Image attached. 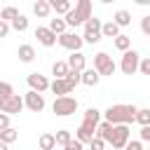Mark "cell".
Masks as SVG:
<instances>
[{
  "mask_svg": "<svg viewBox=\"0 0 150 150\" xmlns=\"http://www.w3.org/2000/svg\"><path fill=\"white\" fill-rule=\"evenodd\" d=\"M5 129H9V115L7 112L0 115V131H5Z\"/></svg>",
  "mask_w": 150,
  "mask_h": 150,
  "instance_id": "34",
  "label": "cell"
},
{
  "mask_svg": "<svg viewBox=\"0 0 150 150\" xmlns=\"http://www.w3.org/2000/svg\"><path fill=\"white\" fill-rule=\"evenodd\" d=\"M68 66H70V70H77V73H84L87 68V56L82 54V52H75V54H70L68 56Z\"/></svg>",
  "mask_w": 150,
  "mask_h": 150,
  "instance_id": "14",
  "label": "cell"
},
{
  "mask_svg": "<svg viewBox=\"0 0 150 150\" xmlns=\"http://www.w3.org/2000/svg\"><path fill=\"white\" fill-rule=\"evenodd\" d=\"M23 105H26V101H23L19 94H14V96H12V98H7V101H0V110H2V112H7V115H19Z\"/></svg>",
  "mask_w": 150,
  "mask_h": 150,
  "instance_id": "12",
  "label": "cell"
},
{
  "mask_svg": "<svg viewBox=\"0 0 150 150\" xmlns=\"http://www.w3.org/2000/svg\"><path fill=\"white\" fill-rule=\"evenodd\" d=\"M73 141H75V138H73V134H70L68 129H59V131H56V143H59V145L66 148V145L73 143Z\"/></svg>",
  "mask_w": 150,
  "mask_h": 150,
  "instance_id": "26",
  "label": "cell"
},
{
  "mask_svg": "<svg viewBox=\"0 0 150 150\" xmlns=\"http://www.w3.org/2000/svg\"><path fill=\"white\" fill-rule=\"evenodd\" d=\"M143 75H150V59H141V68H138Z\"/></svg>",
  "mask_w": 150,
  "mask_h": 150,
  "instance_id": "35",
  "label": "cell"
},
{
  "mask_svg": "<svg viewBox=\"0 0 150 150\" xmlns=\"http://www.w3.org/2000/svg\"><path fill=\"white\" fill-rule=\"evenodd\" d=\"M12 96H14L12 84H9V82H0V101H7V98H12Z\"/></svg>",
  "mask_w": 150,
  "mask_h": 150,
  "instance_id": "31",
  "label": "cell"
},
{
  "mask_svg": "<svg viewBox=\"0 0 150 150\" xmlns=\"http://www.w3.org/2000/svg\"><path fill=\"white\" fill-rule=\"evenodd\" d=\"M63 150H82V143H80V141H73V143H68Z\"/></svg>",
  "mask_w": 150,
  "mask_h": 150,
  "instance_id": "39",
  "label": "cell"
},
{
  "mask_svg": "<svg viewBox=\"0 0 150 150\" xmlns=\"http://www.w3.org/2000/svg\"><path fill=\"white\" fill-rule=\"evenodd\" d=\"M16 138H19V131L12 129V127L5 129V131H0V143H7V145H9V143H14Z\"/></svg>",
  "mask_w": 150,
  "mask_h": 150,
  "instance_id": "25",
  "label": "cell"
},
{
  "mask_svg": "<svg viewBox=\"0 0 150 150\" xmlns=\"http://www.w3.org/2000/svg\"><path fill=\"white\" fill-rule=\"evenodd\" d=\"M98 80H101V75H98L96 68H87V70L82 73V84H87V87H96Z\"/></svg>",
  "mask_w": 150,
  "mask_h": 150,
  "instance_id": "16",
  "label": "cell"
},
{
  "mask_svg": "<svg viewBox=\"0 0 150 150\" xmlns=\"http://www.w3.org/2000/svg\"><path fill=\"white\" fill-rule=\"evenodd\" d=\"M35 38H38V42L45 45V47H54V45L59 42V35H56L49 26H38V28H35Z\"/></svg>",
  "mask_w": 150,
  "mask_h": 150,
  "instance_id": "10",
  "label": "cell"
},
{
  "mask_svg": "<svg viewBox=\"0 0 150 150\" xmlns=\"http://www.w3.org/2000/svg\"><path fill=\"white\" fill-rule=\"evenodd\" d=\"M38 145H40V150H54V145H59L56 143V134H42Z\"/></svg>",
  "mask_w": 150,
  "mask_h": 150,
  "instance_id": "20",
  "label": "cell"
},
{
  "mask_svg": "<svg viewBox=\"0 0 150 150\" xmlns=\"http://www.w3.org/2000/svg\"><path fill=\"white\" fill-rule=\"evenodd\" d=\"M122 33H120V26L115 23V21H108V23H103V38H120Z\"/></svg>",
  "mask_w": 150,
  "mask_h": 150,
  "instance_id": "23",
  "label": "cell"
},
{
  "mask_svg": "<svg viewBox=\"0 0 150 150\" xmlns=\"http://www.w3.org/2000/svg\"><path fill=\"white\" fill-rule=\"evenodd\" d=\"M101 120V112L96 110V108H87L84 110V120H82V124L77 127V141L80 143H91L94 138H96V129H98V122Z\"/></svg>",
  "mask_w": 150,
  "mask_h": 150,
  "instance_id": "2",
  "label": "cell"
},
{
  "mask_svg": "<svg viewBox=\"0 0 150 150\" xmlns=\"http://www.w3.org/2000/svg\"><path fill=\"white\" fill-rule=\"evenodd\" d=\"M141 141L150 143V127H141Z\"/></svg>",
  "mask_w": 150,
  "mask_h": 150,
  "instance_id": "37",
  "label": "cell"
},
{
  "mask_svg": "<svg viewBox=\"0 0 150 150\" xmlns=\"http://www.w3.org/2000/svg\"><path fill=\"white\" fill-rule=\"evenodd\" d=\"M12 28H14V30H19V33H23V30L28 28V19H26L23 14H19V16L12 21Z\"/></svg>",
  "mask_w": 150,
  "mask_h": 150,
  "instance_id": "30",
  "label": "cell"
},
{
  "mask_svg": "<svg viewBox=\"0 0 150 150\" xmlns=\"http://www.w3.org/2000/svg\"><path fill=\"white\" fill-rule=\"evenodd\" d=\"M59 45H61L63 49H70V52L75 54V52H80V49H82L84 38H82V35H77V33H63V35H59Z\"/></svg>",
  "mask_w": 150,
  "mask_h": 150,
  "instance_id": "9",
  "label": "cell"
},
{
  "mask_svg": "<svg viewBox=\"0 0 150 150\" xmlns=\"http://www.w3.org/2000/svg\"><path fill=\"white\" fill-rule=\"evenodd\" d=\"M33 12H35L40 19H45V16H49V12H52V2H49V0H38V2L33 5Z\"/></svg>",
  "mask_w": 150,
  "mask_h": 150,
  "instance_id": "18",
  "label": "cell"
},
{
  "mask_svg": "<svg viewBox=\"0 0 150 150\" xmlns=\"http://www.w3.org/2000/svg\"><path fill=\"white\" fill-rule=\"evenodd\" d=\"M16 16H19V9H16V7H12V5H9V7H5V9L0 12V21H9V23H12Z\"/></svg>",
  "mask_w": 150,
  "mask_h": 150,
  "instance_id": "27",
  "label": "cell"
},
{
  "mask_svg": "<svg viewBox=\"0 0 150 150\" xmlns=\"http://www.w3.org/2000/svg\"><path fill=\"white\" fill-rule=\"evenodd\" d=\"M9 26H12L9 21H0V38H5V35L9 33Z\"/></svg>",
  "mask_w": 150,
  "mask_h": 150,
  "instance_id": "36",
  "label": "cell"
},
{
  "mask_svg": "<svg viewBox=\"0 0 150 150\" xmlns=\"http://www.w3.org/2000/svg\"><path fill=\"white\" fill-rule=\"evenodd\" d=\"M112 21H115L120 28H122V26H129V23H131V14H129L127 9H117L115 16H112Z\"/></svg>",
  "mask_w": 150,
  "mask_h": 150,
  "instance_id": "22",
  "label": "cell"
},
{
  "mask_svg": "<svg viewBox=\"0 0 150 150\" xmlns=\"http://www.w3.org/2000/svg\"><path fill=\"white\" fill-rule=\"evenodd\" d=\"M89 19H91V0H77V5L66 14L68 26H80V23H87Z\"/></svg>",
  "mask_w": 150,
  "mask_h": 150,
  "instance_id": "3",
  "label": "cell"
},
{
  "mask_svg": "<svg viewBox=\"0 0 150 150\" xmlns=\"http://www.w3.org/2000/svg\"><path fill=\"white\" fill-rule=\"evenodd\" d=\"M89 148H91V150H105V141L96 136V138H94V141L89 143Z\"/></svg>",
  "mask_w": 150,
  "mask_h": 150,
  "instance_id": "33",
  "label": "cell"
},
{
  "mask_svg": "<svg viewBox=\"0 0 150 150\" xmlns=\"http://www.w3.org/2000/svg\"><path fill=\"white\" fill-rule=\"evenodd\" d=\"M26 82H28L30 91H38V94H42V91L52 89V82H49L45 75H40V73H30V75L26 77Z\"/></svg>",
  "mask_w": 150,
  "mask_h": 150,
  "instance_id": "11",
  "label": "cell"
},
{
  "mask_svg": "<svg viewBox=\"0 0 150 150\" xmlns=\"http://www.w3.org/2000/svg\"><path fill=\"white\" fill-rule=\"evenodd\" d=\"M0 150H9V148H7V143H0Z\"/></svg>",
  "mask_w": 150,
  "mask_h": 150,
  "instance_id": "40",
  "label": "cell"
},
{
  "mask_svg": "<svg viewBox=\"0 0 150 150\" xmlns=\"http://www.w3.org/2000/svg\"><path fill=\"white\" fill-rule=\"evenodd\" d=\"M23 101H26V108L33 110V112H42V108H45V96L38 94V91H28L23 96Z\"/></svg>",
  "mask_w": 150,
  "mask_h": 150,
  "instance_id": "13",
  "label": "cell"
},
{
  "mask_svg": "<svg viewBox=\"0 0 150 150\" xmlns=\"http://www.w3.org/2000/svg\"><path fill=\"white\" fill-rule=\"evenodd\" d=\"M52 110H54L59 117H68V115H73V112L77 110V98H73V96H61V98H54Z\"/></svg>",
  "mask_w": 150,
  "mask_h": 150,
  "instance_id": "5",
  "label": "cell"
},
{
  "mask_svg": "<svg viewBox=\"0 0 150 150\" xmlns=\"http://www.w3.org/2000/svg\"><path fill=\"white\" fill-rule=\"evenodd\" d=\"M120 68H122V73H124V75H134V73L141 68V56H138V52H136V49H129V52H124Z\"/></svg>",
  "mask_w": 150,
  "mask_h": 150,
  "instance_id": "6",
  "label": "cell"
},
{
  "mask_svg": "<svg viewBox=\"0 0 150 150\" xmlns=\"http://www.w3.org/2000/svg\"><path fill=\"white\" fill-rule=\"evenodd\" d=\"M33 59H35L33 45H21V47H19V61H21V63H30Z\"/></svg>",
  "mask_w": 150,
  "mask_h": 150,
  "instance_id": "19",
  "label": "cell"
},
{
  "mask_svg": "<svg viewBox=\"0 0 150 150\" xmlns=\"http://www.w3.org/2000/svg\"><path fill=\"white\" fill-rule=\"evenodd\" d=\"M124 150H143V145H141V141H129V145Z\"/></svg>",
  "mask_w": 150,
  "mask_h": 150,
  "instance_id": "38",
  "label": "cell"
},
{
  "mask_svg": "<svg viewBox=\"0 0 150 150\" xmlns=\"http://www.w3.org/2000/svg\"><path fill=\"white\" fill-rule=\"evenodd\" d=\"M52 75H54V80H66V77L70 75V66H68V61H54V66H52Z\"/></svg>",
  "mask_w": 150,
  "mask_h": 150,
  "instance_id": "15",
  "label": "cell"
},
{
  "mask_svg": "<svg viewBox=\"0 0 150 150\" xmlns=\"http://www.w3.org/2000/svg\"><path fill=\"white\" fill-rule=\"evenodd\" d=\"M112 129H115V124H110V122H105V120H103V122L98 124V129H96V136H98V138H103V141L108 143V141L112 138Z\"/></svg>",
  "mask_w": 150,
  "mask_h": 150,
  "instance_id": "17",
  "label": "cell"
},
{
  "mask_svg": "<svg viewBox=\"0 0 150 150\" xmlns=\"http://www.w3.org/2000/svg\"><path fill=\"white\" fill-rule=\"evenodd\" d=\"M94 68L98 70V75H112L115 73V61L112 56H108L105 52H98L94 56Z\"/></svg>",
  "mask_w": 150,
  "mask_h": 150,
  "instance_id": "7",
  "label": "cell"
},
{
  "mask_svg": "<svg viewBox=\"0 0 150 150\" xmlns=\"http://www.w3.org/2000/svg\"><path fill=\"white\" fill-rule=\"evenodd\" d=\"M49 2H52V9H54L56 14H63V16H66V14L73 9L70 0H49Z\"/></svg>",
  "mask_w": 150,
  "mask_h": 150,
  "instance_id": "21",
  "label": "cell"
},
{
  "mask_svg": "<svg viewBox=\"0 0 150 150\" xmlns=\"http://www.w3.org/2000/svg\"><path fill=\"white\" fill-rule=\"evenodd\" d=\"M136 115H138L136 105H131V103H117V105H110L105 110V122H110L115 127H120V124L129 127L131 122H136Z\"/></svg>",
  "mask_w": 150,
  "mask_h": 150,
  "instance_id": "1",
  "label": "cell"
},
{
  "mask_svg": "<svg viewBox=\"0 0 150 150\" xmlns=\"http://www.w3.org/2000/svg\"><path fill=\"white\" fill-rule=\"evenodd\" d=\"M129 134H131V131H129V127H127V124H120V127H115V129H112V138H110L108 143H110L115 150H122V148H127V145H129Z\"/></svg>",
  "mask_w": 150,
  "mask_h": 150,
  "instance_id": "8",
  "label": "cell"
},
{
  "mask_svg": "<svg viewBox=\"0 0 150 150\" xmlns=\"http://www.w3.org/2000/svg\"><path fill=\"white\" fill-rule=\"evenodd\" d=\"M136 122H138L141 127H150V108H138Z\"/></svg>",
  "mask_w": 150,
  "mask_h": 150,
  "instance_id": "28",
  "label": "cell"
},
{
  "mask_svg": "<svg viewBox=\"0 0 150 150\" xmlns=\"http://www.w3.org/2000/svg\"><path fill=\"white\" fill-rule=\"evenodd\" d=\"M66 26H68V23H66V19H59V16L49 21V28H52L56 35H63V33H68V30H66Z\"/></svg>",
  "mask_w": 150,
  "mask_h": 150,
  "instance_id": "24",
  "label": "cell"
},
{
  "mask_svg": "<svg viewBox=\"0 0 150 150\" xmlns=\"http://www.w3.org/2000/svg\"><path fill=\"white\" fill-rule=\"evenodd\" d=\"M141 30H143V35L150 38V14H145V16L141 19Z\"/></svg>",
  "mask_w": 150,
  "mask_h": 150,
  "instance_id": "32",
  "label": "cell"
},
{
  "mask_svg": "<svg viewBox=\"0 0 150 150\" xmlns=\"http://www.w3.org/2000/svg\"><path fill=\"white\" fill-rule=\"evenodd\" d=\"M84 42H89V45H96L101 38H103V23H101V19H96V16H91L87 23H84Z\"/></svg>",
  "mask_w": 150,
  "mask_h": 150,
  "instance_id": "4",
  "label": "cell"
},
{
  "mask_svg": "<svg viewBox=\"0 0 150 150\" xmlns=\"http://www.w3.org/2000/svg\"><path fill=\"white\" fill-rule=\"evenodd\" d=\"M115 47H117L120 52H129V47H131V38H129V35H120V38H115Z\"/></svg>",
  "mask_w": 150,
  "mask_h": 150,
  "instance_id": "29",
  "label": "cell"
}]
</instances>
